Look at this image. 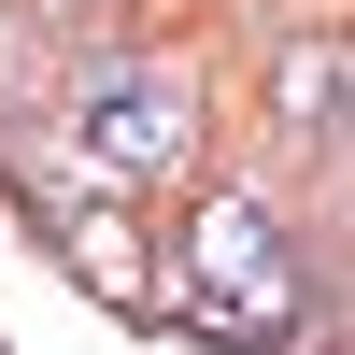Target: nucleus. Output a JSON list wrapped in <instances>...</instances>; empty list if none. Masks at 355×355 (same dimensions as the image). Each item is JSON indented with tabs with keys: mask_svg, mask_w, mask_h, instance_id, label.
I'll return each mask as SVG.
<instances>
[{
	"mask_svg": "<svg viewBox=\"0 0 355 355\" xmlns=\"http://www.w3.org/2000/svg\"><path fill=\"white\" fill-rule=\"evenodd\" d=\"M284 114H299V128H313V142H327V128H341V43H327V28H313V43H299V57H284Z\"/></svg>",
	"mask_w": 355,
	"mask_h": 355,
	"instance_id": "nucleus-3",
	"label": "nucleus"
},
{
	"mask_svg": "<svg viewBox=\"0 0 355 355\" xmlns=\"http://www.w3.org/2000/svg\"><path fill=\"white\" fill-rule=\"evenodd\" d=\"M185 313L199 327H284L299 313V284H284V227L256 214V199H214L185 242Z\"/></svg>",
	"mask_w": 355,
	"mask_h": 355,
	"instance_id": "nucleus-2",
	"label": "nucleus"
},
{
	"mask_svg": "<svg viewBox=\"0 0 355 355\" xmlns=\"http://www.w3.org/2000/svg\"><path fill=\"white\" fill-rule=\"evenodd\" d=\"M71 128H85V171H100V185H157V171L199 142V85L185 71H85Z\"/></svg>",
	"mask_w": 355,
	"mask_h": 355,
	"instance_id": "nucleus-1",
	"label": "nucleus"
}]
</instances>
